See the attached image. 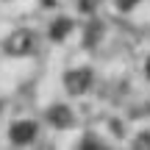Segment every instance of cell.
Wrapping results in <instances>:
<instances>
[{
	"instance_id": "1",
	"label": "cell",
	"mask_w": 150,
	"mask_h": 150,
	"mask_svg": "<svg viewBox=\"0 0 150 150\" xmlns=\"http://www.w3.org/2000/svg\"><path fill=\"white\" fill-rule=\"evenodd\" d=\"M33 47H36V39H33L31 31H14L8 39H6V50H8L11 56H28L33 53Z\"/></svg>"
},
{
	"instance_id": "2",
	"label": "cell",
	"mask_w": 150,
	"mask_h": 150,
	"mask_svg": "<svg viewBox=\"0 0 150 150\" xmlns=\"http://www.w3.org/2000/svg\"><path fill=\"white\" fill-rule=\"evenodd\" d=\"M92 86V70L89 67H78V70H70L64 75V89L70 95H83Z\"/></svg>"
},
{
	"instance_id": "3",
	"label": "cell",
	"mask_w": 150,
	"mask_h": 150,
	"mask_svg": "<svg viewBox=\"0 0 150 150\" xmlns=\"http://www.w3.org/2000/svg\"><path fill=\"white\" fill-rule=\"evenodd\" d=\"M8 136H11L14 145H31V142L36 139V122H31V120H20V122L11 125Z\"/></svg>"
},
{
	"instance_id": "4",
	"label": "cell",
	"mask_w": 150,
	"mask_h": 150,
	"mask_svg": "<svg viewBox=\"0 0 150 150\" xmlns=\"http://www.w3.org/2000/svg\"><path fill=\"white\" fill-rule=\"evenodd\" d=\"M47 120H50V125H53V128H72V125H75L72 108H70V106H61V103L47 108Z\"/></svg>"
},
{
	"instance_id": "5",
	"label": "cell",
	"mask_w": 150,
	"mask_h": 150,
	"mask_svg": "<svg viewBox=\"0 0 150 150\" xmlns=\"http://www.w3.org/2000/svg\"><path fill=\"white\" fill-rule=\"evenodd\" d=\"M72 31V20H67V17H59V20L50 22V39L53 42H61V39H67V33Z\"/></svg>"
},
{
	"instance_id": "6",
	"label": "cell",
	"mask_w": 150,
	"mask_h": 150,
	"mask_svg": "<svg viewBox=\"0 0 150 150\" xmlns=\"http://www.w3.org/2000/svg\"><path fill=\"white\" fill-rule=\"evenodd\" d=\"M78 150H108V145L100 139V136H92V134H86L83 139H81Z\"/></svg>"
},
{
	"instance_id": "7",
	"label": "cell",
	"mask_w": 150,
	"mask_h": 150,
	"mask_svg": "<svg viewBox=\"0 0 150 150\" xmlns=\"http://www.w3.org/2000/svg\"><path fill=\"white\" fill-rule=\"evenodd\" d=\"M100 36H103V25H100V22H89V25H86V39H83V42L86 45H95Z\"/></svg>"
},
{
	"instance_id": "8",
	"label": "cell",
	"mask_w": 150,
	"mask_h": 150,
	"mask_svg": "<svg viewBox=\"0 0 150 150\" xmlns=\"http://www.w3.org/2000/svg\"><path fill=\"white\" fill-rule=\"evenodd\" d=\"M134 150H150V131H145L134 139Z\"/></svg>"
},
{
	"instance_id": "9",
	"label": "cell",
	"mask_w": 150,
	"mask_h": 150,
	"mask_svg": "<svg viewBox=\"0 0 150 150\" xmlns=\"http://www.w3.org/2000/svg\"><path fill=\"white\" fill-rule=\"evenodd\" d=\"M114 3H117L120 11H131V8H136V6H139V0H114Z\"/></svg>"
},
{
	"instance_id": "10",
	"label": "cell",
	"mask_w": 150,
	"mask_h": 150,
	"mask_svg": "<svg viewBox=\"0 0 150 150\" xmlns=\"http://www.w3.org/2000/svg\"><path fill=\"white\" fill-rule=\"evenodd\" d=\"M95 8H97V0H81V11L89 14V11H95Z\"/></svg>"
},
{
	"instance_id": "11",
	"label": "cell",
	"mask_w": 150,
	"mask_h": 150,
	"mask_svg": "<svg viewBox=\"0 0 150 150\" xmlns=\"http://www.w3.org/2000/svg\"><path fill=\"white\" fill-rule=\"evenodd\" d=\"M145 72H147V78H150V59H147V64H145Z\"/></svg>"
}]
</instances>
